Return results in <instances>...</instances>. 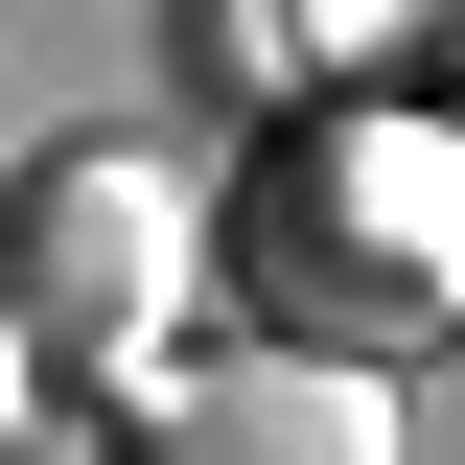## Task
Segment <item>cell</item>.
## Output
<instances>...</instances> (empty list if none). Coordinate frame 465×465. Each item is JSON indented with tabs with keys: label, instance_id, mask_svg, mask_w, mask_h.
Segmentation results:
<instances>
[{
	"label": "cell",
	"instance_id": "3957f363",
	"mask_svg": "<svg viewBox=\"0 0 465 465\" xmlns=\"http://www.w3.org/2000/svg\"><path fill=\"white\" fill-rule=\"evenodd\" d=\"M116 465H419L396 372L372 349H163L140 396H116Z\"/></svg>",
	"mask_w": 465,
	"mask_h": 465
},
{
	"label": "cell",
	"instance_id": "7a4b0ae2",
	"mask_svg": "<svg viewBox=\"0 0 465 465\" xmlns=\"http://www.w3.org/2000/svg\"><path fill=\"white\" fill-rule=\"evenodd\" d=\"M280 302H326V349L349 326H442L465 302V140H419V116H326L280 163Z\"/></svg>",
	"mask_w": 465,
	"mask_h": 465
},
{
	"label": "cell",
	"instance_id": "277c9868",
	"mask_svg": "<svg viewBox=\"0 0 465 465\" xmlns=\"http://www.w3.org/2000/svg\"><path fill=\"white\" fill-rule=\"evenodd\" d=\"M24 396H47V349H24V302H0V442H24Z\"/></svg>",
	"mask_w": 465,
	"mask_h": 465
},
{
	"label": "cell",
	"instance_id": "5b68a950",
	"mask_svg": "<svg viewBox=\"0 0 465 465\" xmlns=\"http://www.w3.org/2000/svg\"><path fill=\"white\" fill-rule=\"evenodd\" d=\"M442 24H465V0H442Z\"/></svg>",
	"mask_w": 465,
	"mask_h": 465
},
{
	"label": "cell",
	"instance_id": "6da1fadb",
	"mask_svg": "<svg viewBox=\"0 0 465 465\" xmlns=\"http://www.w3.org/2000/svg\"><path fill=\"white\" fill-rule=\"evenodd\" d=\"M210 186L163 163V140H47L24 163V210H0V302H24V349H47L70 396H140L186 349V302H210Z\"/></svg>",
	"mask_w": 465,
	"mask_h": 465
}]
</instances>
